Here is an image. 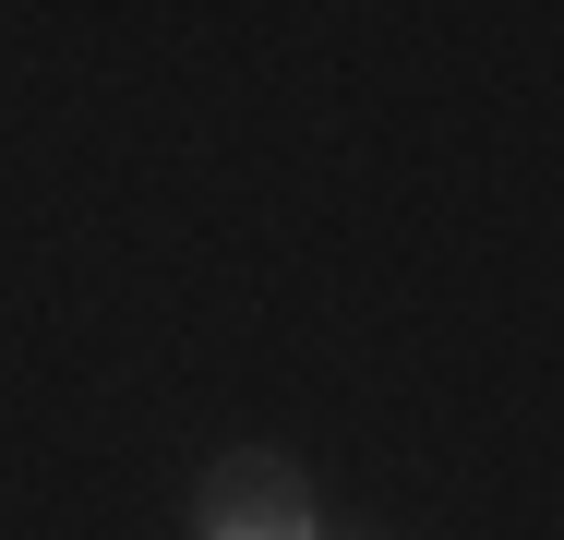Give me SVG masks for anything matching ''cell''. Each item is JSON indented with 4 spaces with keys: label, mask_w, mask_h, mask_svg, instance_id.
I'll use <instances>...</instances> for the list:
<instances>
[{
    "label": "cell",
    "mask_w": 564,
    "mask_h": 540,
    "mask_svg": "<svg viewBox=\"0 0 564 540\" xmlns=\"http://www.w3.org/2000/svg\"><path fill=\"white\" fill-rule=\"evenodd\" d=\"M193 540H325L313 517V468L276 444H240L193 480Z\"/></svg>",
    "instance_id": "cell-1"
}]
</instances>
